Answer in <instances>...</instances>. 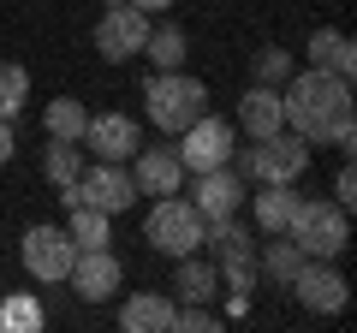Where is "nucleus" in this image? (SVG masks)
<instances>
[{"instance_id": "nucleus-1", "label": "nucleus", "mask_w": 357, "mask_h": 333, "mask_svg": "<svg viewBox=\"0 0 357 333\" xmlns=\"http://www.w3.org/2000/svg\"><path fill=\"white\" fill-rule=\"evenodd\" d=\"M286 102V131H298L304 143H333V149H351L357 125H351V77L328 72V65H310L292 72L280 84Z\"/></svg>"}, {"instance_id": "nucleus-2", "label": "nucleus", "mask_w": 357, "mask_h": 333, "mask_svg": "<svg viewBox=\"0 0 357 333\" xmlns=\"http://www.w3.org/2000/svg\"><path fill=\"white\" fill-rule=\"evenodd\" d=\"M286 238H292L304 256H316V262H340L345 244H351V220H345V208L333 203V196L328 203H321V196H298Z\"/></svg>"}, {"instance_id": "nucleus-3", "label": "nucleus", "mask_w": 357, "mask_h": 333, "mask_svg": "<svg viewBox=\"0 0 357 333\" xmlns=\"http://www.w3.org/2000/svg\"><path fill=\"white\" fill-rule=\"evenodd\" d=\"M310 166V143L298 131H274V137H256L250 149L232 161L238 179H256V185H298Z\"/></svg>"}, {"instance_id": "nucleus-4", "label": "nucleus", "mask_w": 357, "mask_h": 333, "mask_svg": "<svg viewBox=\"0 0 357 333\" xmlns=\"http://www.w3.org/2000/svg\"><path fill=\"white\" fill-rule=\"evenodd\" d=\"M143 102H149L155 125H161L167 137H178L197 114H208V84H203V77H185V72H149Z\"/></svg>"}, {"instance_id": "nucleus-5", "label": "nucleus", "mask_w": 357, "mask_h": 333, "mask_svg": "<svg viewBox=\"0 0 357 333\" xmlns=\"http://www.w3.org/2000/svg\"><path fill=\"white\" fill-rule=\"evenodd\" d=\"M203 226L208 220L197 215V203L191 196H155V208H149V244L155 250H161V256H197V250H203Z\"/></svg>"}, {"instance_id": "nucleus-6", "label": "nucleus", "mask_w": 357, "mask_h": 333, "mask_svg": "<svg viewBox=\"0 0 357 333\" xmlns=\"http://www.w3.org/2000/svg\"><path fill=\"white\" fill-rule=\"evenodd\" d=\"M232 161V125L215 114H197L191 125L178 131V166H185V179L191 173H208V166H227Z\"/></svg>"}, {"instance_id": "nucleus-7", "label": "nucleus", "mask_w": 357, "mask_h": 333, "mask_svg": "<svg viewBox=\"0 0 357 333\" xmlns=\"http://www.w3.org/2000/svg\"><path fill=\"white\" fill-rule=\"evenodd\" d=\"M66 208L72 203H89V208H102V215H119V208L137 203V185H131V173L119 161H102V166H89V173H77L72 191H60Z\"/></svg>"}, {"instance_id": "nucleus-8", "label": "nucleus", "mask_w": 357, "mask_h": 333, "mask_svg": "<svg viewBox=\"0 0 357 333\" xmlns=\"http://www.w3.org/2000/svg\"><path fill=\"white\" fill-rule=\"evenodd\" d=\"M18 256H24V268L36 274V280L60 286L66 274H72V262H77V244H72L66 226H30L24 244H18Z\"/></svg>"}, {"instance_id": "nucleus-9", "label": "nucleus", "mask_w": 357, "mask_h": 333, "mask_svg": "<svg viewBox=\"0 0 357 333\" xmlns=\"http://www.w3.org/2000/svg\"><path fill=\"white\" fill-rule=\"evenodd\" d=\"M292 297L310 309V316H340V309L351 304V280H345L333 262H316V256H310L304 268H298V280H292Z\"/></svg>"}, {"instance_id": "nucleus-10", "label": "nucleus", "mask_w": 357, "mask_h": 333, "mask_svg": "<svg viewBox=\"0 0 357 333\" xmlns=\"http://www.w3.org/2000/svg\"><path fill=\"white\" fill-rule=\"evenodd\" d=\"M143 42H149V13H137V6H107L102 24H96V54L102 60H131V54H143Z\"/></svg>"}, {"instance_id": "nucleus-11", "label": "nucleus", "mask_w": 357, "mask_h": 333, "mask_svg": "<svg viewBox=\"0 0 357 333\" xmlns=\"http://www.w3.org/2000/svg\"><path fill=\"white\" fill-rule=\"evenodd\" d=\"M66 280H72V292L84 297V304H107V297L119 292V256L114 250H77V262H72V274H66Z\"/></svg>"}, {"instance_id": "nucleus-12", "label": "nucleus", "mask_w": 357, "mask_h": 333, "mask_svg": "<svg viewBox=\"0 0 357 333\" xmlns=\"http://www.w3.org/2000/svg\"><path fill=\"white\" fill-rule=\"evenodd\" d=\"M131 185H137V196H178V185H185L178 149H167V143H149V149H137Z\"/></svg>"}, {"instance_id": "nucleus-13", "label": "nucleus", "mask_w": 357, "mask_h": 333, "mask_svg": "<svg viewBox=\"0 0 357 333\" xmlns=\"http://www.w3.org/2000/svg\"><path fill=\"white\" fill-rule=\"evenodd\" d=\"M191 203H197V215L203 220H220V215H238V203H244V179L232 173V166H208V173H191Z\"/></svg>"}, {"instance_id": "nucleus-14", "label": "nucleus", "mask_w": 357, "mask_h": 333, "mask_svg": "<svg viewBox=\"0 0 357 333\" xmlns=\"http://www.w3.org/2000/svg\"><path fill=\"white\" fill-rule=\"evenodd\" d=\"M84 143L102 155V161H131L137 143H143V131H137V119H131V114H89Z\"/></svg>"}, {"instance_id": "nucleus-15", "label": "nucleus", "mask_w": 357, "mask_h": 333, "mask_svg": "<svg viewBox=\"0 0 357 333\" xmlns=\"http://www.w3.org/2000/svg\"><path fill=\"white\" fill-rule=\"evenodd\" d=\"M238 131L244 137H274V131H286V102H280V90H268V84H256L250 95L238 102Z\"/></svg>"}, {"instance_id": "nucleus-16", "label": "nucleus", "mask_w": 357, "mask_h": 333, "mask_svg": "<svg viewBox=\"0 0 357 333\" xmlns=\"http://www.w3.org/2000/svg\"><path fill=\"white\" fill-rule=\"evenodd\" d=\"M173 297H161V292H137V297H126L119 304V327L126 333H173Z\"/></svg>"}, {"instance_id": "nucleus-17", "label": "nucleus", "mask_w": 357, "mask_h": 333, "mask_svg": "<svg viewBox=\"0 0 357 333\" xmlns=\"http://www.w3.org/2000/svg\"><path fill=\"white\" fill-rule=\"evenodd\" d=\"M304 250H298L286 232H268V244H262V256H256V274H268L274 286H292L298 280V268H304Z\"/></svg>"}, {"instance_id": "nucleus-18", "label": "nucleus", "mask_w": 357, "mask_h": 333, "mask_svg": "<svg viewBox=\"0 0 357 333\" xmlns=\"http://www.w3.org/2000/svg\"><path fill=\"white\" fill-rule=\"evenodd\" d=\"M203 244L215 250V262H227V256H256L250 226H244L238 215H220V220H208V226H203Z\"/></svg>"}, {"instance_id": "nucleus-19", "label": "nucleus", "mask_w": 357, "mask_h": 333, "mask_svg": "<svg viewBox=\"0 0 357 333\" xmlns=\"http://www.w3.org/2000/svg\"><path fill=\"white\" fill-rule=\"evenodd\" d=\"M173 286H178V304H208V297L220 292V274H215V262L178 256V274H173Z\"/></svg>"}, {"instance_id": "nucleus-20", "label": "nucleus", "mask_w": 357, "mask_h": 333, "mask_svg": "<svg viewBox=\"0 0 357 333\" xmlns=\"http://www.w3.org/2000/svg\"><path fill=\"white\" fill-rule=\"evenodd\" d=\"M292 208H298L292 185H262L256 191V232H286L292 226Z\"/></svg>"}, {"instance_id": "nucleus-21", "label": "nucleus", "mask_w": 357, "mask_h": 333, "mask_svg": "<svg viewBox=\"0 0 357 333\" xmlns=\"http://www.w3.org/2000/svg\"><path fill=\"white\" fill-rule=\"evenodd\" d=\"M77 173H84V143H48V155H42V179L54 185V191H72Z\"/></svg>"}, {"instance_id": "nucleus-22", "label": "nucleus", "mask_w": 357, "mask_h": 333, "mask_svg": "<svg viewBox=\"0 0 357 333\" xmlns=\"http://www.w3.org/2000/svg\"><path fill=\"white\" fill-rule=\"evenodd\" d=\"M143 54L155 60V72H178V65H185V54H191V42H185V30H178V24H149Z\"/></svg>"}, {"instance_id": "nucleus-23", "label": "nucleus", "mask_w": 357, "mask_h": 333, "mask_svg": "<svg viewBox=\"0 0 357 333\" xmlns=\"http://www.w3.org/2000/svg\"><path fill=\"white\" fill-rule=\"evenodd\" d=\"M351 36L345 30H316L310 36V65H328V72H340V77H351Z\"/></svg>"}, {"instance_id": "nucleus-24", "label": "nucleus", "mask_w": 357, "mask_h": 333, "mask_svg": "<svg viewBox=\"0 0 357 333\" xmlns=\"http://www.w3.org/2000/svg\"><path fill=\"white\" fill-rule=\"evenodd\" d=\"M42 125H48V137H60V143H84V125H89V114H84V102L60 95V102H48Z\"/></svg>"}, {"instance_id": "nucleus-25", "label": "nucleus", "mask_w": 357, "mask_h": 333, "mask_svg": "<svg viewBox=\"0 0 357 333\" xmlns=\"http://www.w3.org/2000/svg\"><path fill=\"white\" fill-rule=\"evenodd\" d=\"M36 327H42V304L30 292L0 297V333H36Z\"/></svg>"}, {"instance_id": "nucleus-26", "label": "nucleus", "mask_w": 357, "mask_h": 333, "mask_svg": "<svg viewBox=\"0 0 357 333\" xmlns=\"http://www.w3.org/2000/svg\"><path fill=\"white\" fill-rule=\"evenodd\" d=\"M66 232H72L77 250H102V244H107V215H102V208H89V203H72V226H66Z\"/></svg>"}, {"instance_id": "nucleus-27", "label": "nucleus", "mask_w": 357, "mask_h": 333, "mask_svg": "<svg viewBox=\"0 0 357 333\" xmlns=\"http://www.w3.org/2000/svg\"><path fill=\"white\" fill-rule=\"evenodd\" d=\"M24 102H30V72L13 65V60H0V119H13Z\"/></svg>"}, {"instance_id": "nucleus-28", "label": "nucleus", "mask_w": 357, "mask_h": 333, "mask_svg": "<svg viewBox=\"0 0 357 333\" xmlns=\"http://www.w3.org/2000/svg\"><path fill=\"white\" fill-rule=\"evenodd\" d=\"M292 72H298V65H292L286 48H262V54H256V84H268V90H280Z\"/></svg>"}, {"instance_id": "nucleus-29", "label": "nucleus", "mask_w": 357, "mask_h": 333, "mask_svg": "<svg viewBox=\"0 0 357 333\" xmlns=\"http://www.w3.org/2000/svg\"><path fill=\"white\" fill-rule=\"evenodd\" d=\"M333 203H340V208L357 203V173H351V166H340V179H333Z\"/></svg>"}, {"instance_id": "nucleus-30", "label": "nucleus", "mask_w": 357, "mask_h": 333, "mask_svg": "<svg viewBox=\"0 0 357 333\" xmlns=\"http://www.w3.org/2000/svg\"><path fill=\"white\" fill-rule=\"evenodd\" d=\"M13 149H18V137H13V119H0V166L13 161Z\"/></svg>"}, {"instance_id": "nucleus-31", "label": "nucleus", "mask_w": 357, "mask_h": 333, "mask_svg": "<svg viewBox=\"0 0 357 333\" xmlns=\"http://www.w3.org/2000/svg\"><path fill=\"white\" fill-rule=\"evenodd\" d=\"M131 6H137V13H149V18H155V13H167V6H173V0H131Z\"/></svg>"}, {"instance_id": "nucleus-32", "label": "nucleus", "mask_w": 357, "mask_h": 333, "mask_svg": "<svg viewBox=\"0 0 357 333\" xmlns=\"http://www.w3.org/2000/svg\"><path fill=\"white\" fill-rule=\"evenodd\" d=\"M107 6H126V0H107Z\"/></svg>"}]
</instances>
